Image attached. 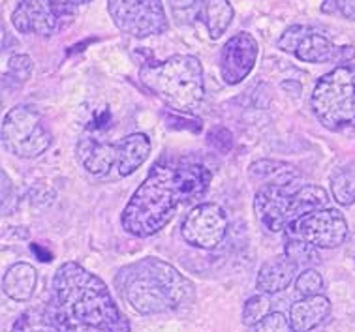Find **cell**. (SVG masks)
Instances as JSON below:
<instances>
[{
  "label": "cell",
  "instance_id": "obj_9",
  "mask_svg": "<svg viewBox=\"0 0 355 332\" xmlns=\"http://www.w3.org/2000/svg\"><path fill=\"white\" fill-rule=\"evenodd\" d=\"M226 211L216 203L196 204L181 225L184 243L200 250L216 248L227 233Z\"/></svg>",
  "mask_w": 355,
  "mask_h": 332
},
{
  "label": "cell",
  "instance_id": "obj_20",
  "mask_svg": "<svg viewBox=\"0 0 355 332\" xmlns=\"http://www.w3.org/2000/svg\"><path fill=\"white\" fill-rule=\"evenodd\" d=\"M338 47L331 42L325 34L310 26V30L299 44L295 57L306 64H320V62H335Z\"/></svg>",
  "mask_w": 355,
  "mask_h": 332
},
{
  "label": "cell",
  "instance_id": "obj_2",
  "mask_svg": "<svg viewBox=\"0 0 355 332\" xmlns=\"http://www.w3.org/2000/svg\"><path fill=\"white\" fill-rule=\"evenodd\" d=\"M46 308L58 332H130L107 286L76 261L57 268L51 304Z\"/></svg>",
  "mask_w": 355,
  "mask_h": 332
},
{
  "label": "cell",
  "instance_id": "obj_33",
  "mask_svg": "<svg viewBox=\"0 0 355 332\" xmlns=\"http://www.w3.org/2000/svg\"><path fill=\"white\" fill-rule=\"evenodd\" d=\"M338 13L343 15L344 19L355 21V0H335Z\"/></svg>",
  "mask_w": 355,
  "mask_h": 332
},
{
  "label": "cell",
  "instance_id": "obj_23",
  "mask_svg": "<svg viewBox=\"0 0 355 332\" xmlns=\"http://www.w3.org/2000/svg\"><path fill=\"white\" fill-rule=\"evenodd\" d=\"M284 254L299 270L301 268L303 270L304 268H312L314 263L320 261V254H318L316 246L304 243V241H299V238H291V241L286 243Z\"/></svg>",
  "mask_w": 355,
  "mask_h": 332
},
{
  "label": "cell",
  "instance_id": "obj_15",
  "mask_svg": "<svg viewBox=\"0 0 355 332\" xmlns=\"http://www.w3.org/2000/svg\"><path fill=\"white\" fill-rule=\"evenodd\" d=\"M150 154V139L145 134H130L116 143V173L130 177L147 161Z\"/></svg>",
  "mask_w": 355,
  "mask_h": 332
},
{
  "label": "cell",
  "instance_id": "obj_19",
  "mask_svg": "<svg viewBox=\"0 0 355 332\" xmlns=\"http://www.w3.org/2000/svg\"><path fill=\"white\" fill-rule=\"evenodd\" d=\"M36 283H38L36 268L28 263H13L2 278V289L6 297L17 302H26L33 299Z\"/></svg>",
  "mask_w": 355,
  "mask_h": 332
},
{
  "label": "cell",
  "instance_id": "obj_4",
  "mask_svg": "<svg viewBox=\"0 0 355 332\" xmlns=\"http://www.w3.org/2000/svg\"><path fill=\"white\" fill-rule=\"evenodd\" d=\"M139 79L179 113H194L205 96L203 66L194 55H173L162 62H147L139 70Z\"/></svg>",
  "mask_w": 355,
  "mask_h": 332
},
{
  "label": "cell",
  "instance_id": "obj_28",
  "mask_svg": "<svg viewBox=\"0 0 355 332\" xmlns=\"http://www.w3.org/2000/svg\"><path fill=\"white\" fill-rule=\"evenodd\" d=\"M168 8L177 25H194L198 21L196 0H168Z\"/></svg>",
  "mask_w": 355,
  "mask_h": 332
},
{
  "label": "cell",
  "instance_id": "obj_5",
  "mask_svg": "<svg viewBox=\"0 0 355 332\" xmlns=\"http://www.w3.org/2000/svg\"><path fill=\"white\" fill-rule=\"evenodd\" d=\"M312 111L325 128L333 132H355V70L336 66L318 79L312 90Z\"/></svg>",
  "mask_w": 355,
  "mask_h": 332
},
{
  "label": "cell",
  "instance_id": "obj_10",
  "mask_svg": "<svg viewBox=\"0 0 355 332\" xmlns=\"http://www.w3.org/2000/svg\"><path fill=\"white\" fill-rule=\"evenodd\" d=\"M258 40L250 33H239L227 40L220 51V76L226 85H239L250 76L258 62Z\"/></svg>",
  "mask_w": 355,
  "mask_h": 332
},
{
  "label": "cell",
  "instance_id": "obj_18",
  "mask_svg": "<svg viewBox=\"0 0 355 332\" xmlns=\"http://www.w3.org/2000/svg\"><path fill=\"white\" fill-rule=\"evenodd\" d=\"M198 21L205 25L211 40L222 38L233 21V6L230 0H196Z\"/></svg>",
  "mask_w": 355,
  "mask_h": 332
},
{
  "label": "cell",
  "instance_id": "obj_14",
  "mask_svg": "<svg viewBox=\"0 0 355 332\" xmlns=\"http://www.w3.org/2000/svg\"><path fill=\"white\" fill-rule=\"evenodd\" d=\"M331 312V300L325 295L303 297L290 308V323L293 332L314 331Z\"/></svg>",
  "mask_w": 355,
  "mask_h": 332
},
{
  "label": "cell",
  "instance_id": "obj_7",
  "mask_svg": "<svg viewBox=\"0 0 355 332\" xmlns=\"http://www.w3.org/2000/svg\"><path fill=\"white\" fill-rule=\"evenodd\" d=\"M115 26L132 38H149L168 30V15L162 0H107Z\"/></svg>",
  "mask_w": 355,
  "mask_h": 332
},
{
  "label": "cell",
  "instance_id": "obj_21",
  "mask_svg": "<svg viewBox=\"0 0 355 332\" xmlns=\"http://www.w3.org/2000/svg\"><path fill=\"white\" fill-rule=\"evenodd\" d=\"M329 203V195L323 190L322 186L306 184L297 186L293 193H291V214L293 220H299L304 214L320 211V209H327Z\"/></svg>",
  "mask_w": 355,
  "mask_h": 332
},
{
  "label": "cell",
  "instance_id": "obj_1",
  "mask_svg": "<svg viewBox=\"0 0 355 332\" xmlns=\"http://www.w3.org/2000/svg\"><path fill=\"white\" fill-rule=\"evenodd\" d=\"M211 180V169L198 161H158L126 204L123 229L137 238L156 235L168 225L177 207L200 199Z\"/></svg>",
  "mask_w": 355,
  "mask_h": 332
},
{
  "label": "cell",
  "instance_id": "obj_16",
  "mask_svg": "<svg viewBox=\"0 0 355 332\" xmlns=\"http://www.w3.org/2000/svg\"><path fill=\"white\" fill-rule=\"evenodd\" d=\"M248 179L258 188L269 186H291L299 179V173L291 164L280 160H258L248 167Z\"/></svg>",
  "mask_w": 355,
  "mask_h": 332
},
{
  "label": "cell",
  "instance_id": "obj_32",
  "mask_svg": "<svg viewBox=\"0 0 355 332\" xmlns=\"http://www.w3.org/2000/svg\"><path fill=\"white\" fill-rule=\"evenodd\" d=\"M53 6L57 8L58 13L64 17V21H70V17L73 15V12L78 10V4L76 0H49Z\"/></svg>",
  "mask_w": 355,
  "mask_h": 332
},
{
  "label": "cell",
  "instance_id": "obj_31",
  "mask_svg": "<svg viewBox=\"0 0 355 332\" xmlns=\"http://www.w3.org/2000/svg\"><path fill=\"white\" fill-rule=\"evenodd\" d=\"M209 141H211V145H213V147L218 148L220 152H227L233 145L232 132L224 128V126H218V128L211 130Z\"/></svg>",
  "mask_w": 355,
  "mask_h": 332
},
{
  "label": "cell",
  "instance_id": "obj_34",
  "mask_svg": "<svg viewBox=\"0 0 355 332\" xmlns=\"http://www.w3.org/2000/svg\"><path fill=\"white\" fill-rule=\"evenodd\" d=\"M322 12L323 13H335L338 12V8H336V2L335 0H325L322 6Z\"/></svg>",
  "mask_w": 355,
  "mask_h": 332
},
{
  "label": "cell",
  "instance_id": "obj_13",
  "mask_svg": "<svg viewBox=\"0 0 355 332\" xmlns=\"http://www.w3.org/2000/svg\"><path fill=\"white\" fill-rule=\"evenodd\" d=\"M299 268L286 257V254L275 256L261 265L256 278V288L259 293L275 295L288 289L291 281L295 280Z\"/></svg>",
  "mask_w": 355,
  "mask_h": 332
},
{
  "label": "cell",
  "instance_id": "obj_29",
  "mask_svg": "<svg viewBox=\"0 0 355 332\" xmlns=\"http://www.w3.org/2000/svg\"><path fill=\"white\" fill-rule=\"evenodd\" d=\"M310 30V26L306 25H291L286 28L282 36L278 38V49H282L284 53H291L295 55L299 44L303 42V38L306 36V33Z\"/></svg>",
  "mask_w": 355,
  "mask_h": 332
},
{
  "label": "cell",
  "instance_id": "obj_22",
  "mask_svg": "<svg viewBox=\"0 0 355 332\" xmlns=\"http://www.w3.org/2000/svg\"><path fill=\"white\" fill-rule=\"evenodd\" d=\"M331 193L338 204L355 203V171L354 169H340L331 177Z\"/></svg>",
  "mask_w": 355,
  "mask_h": 332
},
{
  "label": "cell",
  "instance_id": "obj_27",
  "mask_svg": "<svg viewBox=\"0 0 355 332\" xmlns=\"http://www.w3.org/2000/svg\"><path fill=\"white\" fill-rule=\"evenodd\" d=\"M323 278L316 268H304L295 278V291L301 297H314L322 295Z\"/></svg>",
  "mask_w": 355,
  "mask_h": 332
},
{
  "label": "cell",
  "instance_id": "obj_8",
  "mask_svg": "<svg viewBox=\"0 0 355 332\" xmlns=\"http://www.w3.org/2000/svg\"><path fill=\"white\" fill-rule=\"evenodd\" d=\"M288 235L316 248H338L348 236V222L336 209H320L295 220L288 227Z\"/></svg>",
  "mask_w": 355,
  "mask_h": 332
},
{
  "label": "cell",
  "instance_id": "obj_12",
  "mask_svg": "<svg viewBox=\"0 0 355 332\" xmlns=\"http://www.w3.org/2000/svg\"><path fill=\"white\" fill-rule=\"evenodd\" d=\"M64 17L49 0H21L12 13L13 28L21 34L49 38L62 28Z\"/></svg>",
  "mask_w": 355,
  "mask_h": 332
},
{
  "label": "cell",
  "instance_id": "obj_17",
  "mask_svg": "<svg viewBox=\"0 0 355 332\" xmlns=\"http://www.w3.org/2000/svg\"><path fill=\"white\" fill-rule=\"evenodd\" d=\"M78 158L92 175H105L116 167V143L83 139L78 145Z\"/></svg>",
  "mask_w": 355,
  "mask_h": 332
},
{
  "label": "cell",
  "instance_id": "obj_35",
  "mask_svg": "<svg viewBox=\"0 0 355 332\" xmlns=\"http://www.w3.org/2000/svg\"><path fill=\"white\" fill-rule=\"evenodd\" d=\"M89 2H91V0H76L78 6H85V4H89Z\"/></svg>",
  "mask_w": 355,
  "mask_h": 332
},
{
  "label": "cell",
  "instance_id": "obj_6",
  "mask_svg": "<svg viewBox=\"0 0 355 332\" xmlns=\"http://www.w3.org/2000/svg\"><path fill=\"white\" fill-rule=\"evenodd\" d=\"M2 147L21 160H33L49 150L53 135L38 111L28 105H15L6 113L2 130Z\"/></svg>",
  "mask_w": 355,
  "mask_h": 332
},
{
  "label": "cell",
  "instance_id": "obj_30",
  "mask_svg": "<svg viewBox=\"0 0 355 332\" xmlns=\"http://www.w3.org/2000/svg\"><path fill=\"white\" fill-rule=\"evenodd\" d=\"M252 332H293L290 323V317H286L284 313L271 312L261 323L252 326Z\"/></svg>",
  "mask_w": 355,
  "mask_h": 332
},
{
  "label": "cell",
  "instance_id": "obj_11",
  "mask_svg": "<svg viewBox=\"0 0 355 332\" xmlns=\"http://www.w3.org/2000/svg\"><path fill=\"white\" fill-rule=\"evenodd\" d=\"M295 188L297 184L258 188L254 195V212L265 229L280 233L288 231V227L295 222L291 214V193Z\"/></svg>",
  "mask_w": 355,
  "mask_h": 332
},
{
  "label": "cell",
  "instance_id": "obj_26",
  "mask_svg": "<svg viewBox=\"0 0 355 332\" xmlns=\"http://www.w3.org/2000/svg\"><path fill=\"white\" fill-rule=\"evenodd\" d=\"M33 58L28 57V55H23V53H15V55H12L10 60H8V71L6 76H4V85L8 87L12 81L15 87L21 83H25V81H28V77L33 76Z\"/></svg>",
  "mask_w": 355,
  "mask_h": 332
},
{
  "label": "cell",
  "instance_id": "obj_24",
  "mask_svg": "<svg viewBox=\"0 0 355 332\" xmlns=\"http://www.w3.org/2000/svg\"><path fill=\"white\" fill-rule=\"evenodd\" d=\"M12 332H58V329L46 308L44 312L28 310L23 313L19 320L15 321Z\"/></svg>",
  "mask_w": 355,
  "mask_h": 332
},
{
  "label": "cell",
  "instance_id": "obj_3",
  "mask_svg": "<svg viewBox=\"0 0 355 332\" xmlns=\"http://www.w3.org/2000/svg\"><path fill=\"white\" fill-rule=\"evenodd\" d=\"M116 286L130 306L143 315L177 310L194 299V283L158 257H145L123 268Z\"/></svg>",
  "mask_w": 355,
  "mask_h": 332
},
{
  "label": "cell",
  "instance_id": "obj_25",
  "mask_svg": "<svg viewBox=\"0 0 355 332\" xmlns=\"http://www.w3.org/2000/svg\"><path fill=\"white\" fill-rule=\"evenodd\" d=\"M272 312L271 308V299H269V295L265 293H258L250 297V299L246 300L245 306H243V323L246 326H256L258 323L269 315Z\"/></svg>",
  "mask_w": 355,
  "mask_h": 332
}]
</instances>
